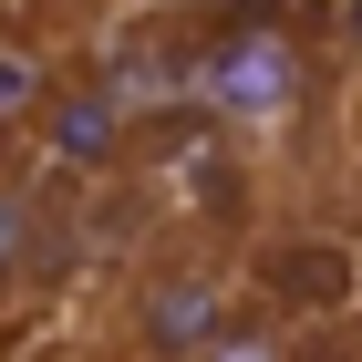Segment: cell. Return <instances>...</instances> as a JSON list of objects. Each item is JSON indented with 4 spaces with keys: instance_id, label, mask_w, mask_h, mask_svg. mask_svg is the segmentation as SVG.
Wrapping results in <instances>:
<instances>
[{
    "instance_id": "8992f818",
    "label": "cell",
    "mask_w": 362,
    "mask_h": 362,
    "mask_svg": "<svg viewBox=\"0 0 362 362\" xmlns=\"http://www.w3.org/2000/svg\"><path fill=\"white\" fill-rule=\"evenodd\" d=\"M197 362H290V341H279L269 321H228V332L207 341V352H197Z\"/></svg>"
},
{
    "instance_id": "3957f363",
    "label": "cell",
    "mask_w": 362,
    "mask_h": 362,
    "mask_svg": "<svg viewBox=\"0 0 362 362\" xmlns=\"http://www.w3.org/2000/svg\"><path fill=\"white\" fill-rule=\"evenodd\" d=\"M31 135H42L52 166H104L124 145V93L114 83H52V104L31 114Z\"/></svg>"
},
{
    "instance_id": "7a4b0ae2",
    "label": "cell",
    "mask_w": 362,
    "mask_h": 362,
    "mask_svg": "<svg viewBox=\"0 0 362 362\" xmlns=\"http://www.w3.org/2000/svg\"><path fill=\"white\" fill-rule=\"evenodd\" d=\"M207 104L259 135V124H290L300 104V52H290V31H228L218 52H207Z\"/></svg>"
},
{
    "instance_id": "5b68a950",
    "label": "cell",
    "mask_w": 362,
    "mask_h": 362,
    "mask_svg": "<svg viewBox=\"0 0 362 362\" xmlns=\"http://www.w3.org/2000/svg\"><path fill=\"white\" fill-rule=\"evenodd\" d=\"M52 83H62V73L42 52H0V124H31V114L52 104Z\"/></svg>"
},
{
    "instance_id": "277c9868",
    "label": "cell",
    "mask_w": 362,
    "mask_h": 362,
    "mask_svg": "<svg viewBox=\"0 0 362 362\" xmlns=\"http://www.w3.org/2000/svg\"><path fill=\"white\" fill-rule=\"evenodd\" d=\"M52 269V207L31 187H0V279H31Z\"/></svg>"
},
{
    "instance_id": "6da1fadb",
    "label": "cell",
    "mask_w": 362,
    "mask_h": 362,
    "mask_svg": "<svg viewBox=\"0 0 362 362\" xmlns=\"http://www.w3.org/2000/svg\"><path fill=\"white\" fill-rule=\"evenodd\" d=\"M228 321H238V310H228V269H207V259H166V269H145V290H135V341L156 362H197Z\"/></svg>"
}]
</instances>
